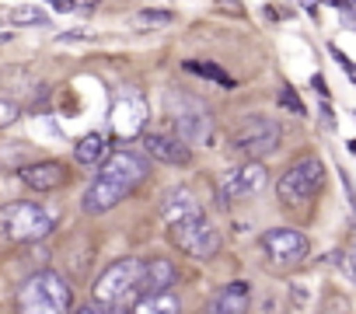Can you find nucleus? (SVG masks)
Returning a JSON list of instances; mask_svg holds the SVG:
<instances>
[{
  "label": "nucleus",
  "mask_w": 356,
  "mask_h": 314,
  "mask_svg": "<svg viewBox=\"0 0 356 314\" xmlns=\"http://www.w3.org/2000/svg\"><path fill=\"white\" fill-rule=\"evenodd\" d=\"M147 175H150V157L143 150H115V154H108L102 161L98 179L88 185V192L81 199L84 213L98 217V213L115 210L136 185L147 182Z\"/></svg>",
  "instance_id": "nucleus-1"
},
{
  "label": "nucleus",
  "mask_w": 356,
  "mask_h": 314,
  "mask_svg": "<svg viewBox=\"0 0 356 314\" xmlns=\"http://www.w3.org/2000/svg\"><path fill=\"white\" fill-rule=\"evenodd\" d=\"M15 314H74V290L60 272L39 269L18 286Z\"/></svg>",
  "instance_id": "nucleus-2"
},
{
  "label": "nucleus",
  "mask_w": 356,
  "mask_h": 314,
  "mask_svg": "<svg viewBox=\"0 0 356 314\" xmlns=\"http://www.w3.org/2000/svg\"><path fill=\"white\" fill-rule=\"evenodd\" d=\"M231 150L241 157V161H262V157L276 154L280 143H283V126L280 119H269V115H241L234 126H231Z\"/></svg>",
  "instance_id": "nucleus-3"
},
{
  "label": "nucleus",
  "mask_w": 356,
  "mask_h": 314,
  "mask_svg": "<svg viewBox=\"0 0 356 314\" xmlns=\"http://www.w3.org/2000/svg\"><path fill=\"white\" fill-rule=\"evenodd\" d=\"M143 265H147V258H119V262H112L91 286L95 304H105V307L136 304L143 297Z\"/></svg>",
  "instance_id": "nucleus-4"
},
{
  "label": "nucleus",
  "mask_w": 356,
  "mask_h": 314,
  "mask_svg": "<svg viewBox=\"0 0 356 314\" xmlns=\"http://www.w3.org/2000/svg\"><path fill=\"white\" fill-rule=\"evenodd\" d=\"M0 231L15 245H35L56 231V213L46 210L42 203L15 199L8 206H0Z\"/></svg>",
  "instance_id": "nucleus-5"
},
{
  "label": "nucleus",
  "mask_w": 356,
  "mask_h": 314,
  "mask_svg": "<svg viewBox=\"0 0 356 314\" xmlns=\"http://www.w3.org/2000/svg\"><path fill=\"white\" fill-rule=\"evenodd\" d=\"M321 189H325V161H321V157H314V154L293 161V165L280 175V182H276V196H280V203L290 206V210L314 203Z\"/></svg>",
  "instance_id": "nucleus-6"
},
{
  "label": "nucleus",
  "mask_w": 356,
  "mask_h": 314,
  "mask_svg": "<svg viewBox=\"0 0 356 314\" xmlns=\"http://www.w3.org/2000/svg\"><path fill=\"white\" fill-rule=\"evenodd\" d=\"M171 245L189 258H213L220 251V231L213 227V220L207 213H200L186 224L171 227Z\"/></svg>",
  "instance_id": "nucleus-7"
},
{
  "label": "nucleus",
  "mask_w": 356,
  "mask_h": 314,
  "mask_svg": "<svg viewBox=\"0 0 356 314\" xmlns=\"http://www.w3.org/2000/svg\"><path fill=\"white\" fill-rule=\"evenodd\" d=\"M269 185V168L262 161H241L238 168L224 172L220 182H217V199L224 206H234L248 196H259L262 189Z\"/></svg>",
  "instance_id": "nucleus-8"
},
{
  "label": "nucleus",
  "mask_w": 356,
  "mask_h": 314,
  "mask_svg": "<svg viewBox=\"0 0 356 314\" xmlns=\"http://www.w3.org/2000/svg\"><path fill=\"white\" fill-rule=\"evenodd\" d=\"M108 122H112V133H115L119 140L140 136L143 126H147V105H143V98L133 94V91L115 94V101H112V108H108Z\"/></svg>",
  "instance_id": "nucleus-9"
},
{
  "label": "nucleus",
  "mask_w": 356,
  "mask_h": 314,
  "mask_svg": "<svg viewBox=\"0 0 356 314\" xmlns=\"http://www.w3.org/2000/svg\"><path fill=\"white\" fill-rule=\"evenodd\" d=\"M171 122H175V136H182L186 143H200L210 133V112L196 98H175Z\"/></svg>",
  "instance_id": "nucleus-10"
},
{
  "label": "nucleus",
  "mask_w": 356,
  "mask_h": 314,
  "mask_svg": "<svg viewBox=\"0 0 356 314\" xmlns=\"http://www.w3.org/2000/svg\"><path fill=\"white\" fill-rule=\"evenodd\" d=\"M262 251L276 265H293L307 255V238L293 227H273V231L262 234Z\"/></svg>",
  "instance_id": "nucleus-11"
},
{
  "label": "nucleus",
  "mask_w": 356,
  "mask_h": 314,
  "mask_svg": "<svg viewBox=\"0 0 356 314\" xmlns=\"http://www.w3.org/2000/svg\"><path fill=\"white\" fill-rule=\"evenodd\" d=\"M143 154L150 157V161H161V165H189L193 161V147L175 136V133H143Z\"/></svg>",
  "instance_id": "nucleus-12"
},
{
  "label": "nucleus",
  "mask_w": 356,
  "mask_h": 314,
  "mask_svg": "<svg viewBox=\"0 0 356 314\" xmlns=\"http://www.w3.org/2000/svg\"><path fill=\"white\" fill-rule=\"evenodd\" d=\"M200 213H207V210L200 206V199H196V192H193L189 185H171V189L161 196V217H164L168 227L186 224V220H193V217H200Z\"/></svg>",
  "instance_id": "nucleus-13"
},
{
  "label": "nucleus",
  "mask_w": 356,
  "mask_h": 314,
  "mask_svg": "<svg viewBox=\"0 0 356 314\" xmlns=\"http://www.w3.org/2000/svg\"><path fill=\"white\" fill-rule=\"evenodd\" d=\"M18 179L32 189V192H53L60 185H67L70 172L63 161H32V165H22Z\"/></svg>",
  "instance_id": "nucleus-14"
},
{
  "label": "nucleus",
  "mask_w": 356,
  "mask_h": 314,
  "mask_svg": "<svg viewBox=\"0 0 356 314\" xmlns=\"http://www.w3.org/2000/svg\"><path fill=\"white\" fill-rule=\"evenodd\" d=\"M252 307V283L248 279H234L227 286H220L210 300V314H248Z\"/></svg>",
  "instance_id": "nucleus-15"
},
{
  "label": "nucleus",
  "mask_w": 356,
  "mask_h": 314,
  "mask_svg": "<svg viewBox=\"0 0 356 314\" xmlns=\"http://www.w3.org/2000/svg\"><path fill=\"white\" fill-rule=\"evenodd\" d=\"M178 279V269L171 258H147L143 265V293H168Z\"/></svg>",
  "instance_id": "nucleus-16"
},
{
  "label": "nucleus",
  "mask_w": 356,
  "mask_h": 314,
  "mask_svg": "<svg viewBox=\"0 0 356 314\" xmlns=\"http://www.w3.org/2000/svg\"><path fill=\"white\" fill-rule=\"evenodd\" d=\"M105 157H108V140H105L102 133H88V136H81L77 147H74V161L84 165V168L105 161Z\"/></svg>",
  "instance_id": "nucleus-17"
},
{
  "label": "nucleus",
  "mask_w": 356,
  "mask_h": 314,
  "mask_svg": "<svg viewBox=\"0 0 356 314\" xmlns=\"http://www.w3.org/2000/svg\"><path fill=\"white\" fill-rule=\"evenodd\" d=\"M129 314H182V304L178 297L168 290V293H143Z\"/></svg>",
  "instance_id": "nucleus-18"
},
{
  "label": "nucleus",
  "mask_w": 356,
  "mask_h": 314,
  "mask_svg": "<svg viewBox=\"0 0 356 314\" xmlns=\"http://www.w3.org/2000/svg\"><path fill=\"white\" fill-rule=\"evenodd\" d=\"M186 70L196 74V77H207V81H213V84L234 88V77H227V70L217 67V63H210V60H186Z\"/></svg>",
  "instance_id": "nucleus-19"
},
{
  "label": "nucleus",
  "mask_w": 356,
  "mask_h": 314,
  "mask_svg": "<svg viewBox=\"0 0 356 314\" xmlns=\"http://www.w3.org/2000/svg\"><path fill=\"white\" fill-rule=\"evenodd\" d=\"M171 22H175L171 11H140V15L133 18L136 28H164V25H171Z\"/></svg>",
  "instance_id": "nucleus-20"
},
{
  "label": "nucleus",
  "mask_w": 356,
  "mask_h": 314,
  "mask_svg": "<svg viewBox=\"0 0 356 314\" xmlns=\"http://www.w3.org/2000/svg\"><path fill=\"white\" fill-rule=\"evenodd\" d=\"M11 25H46V11H39V8H15L11 11Z\"/></svg>",
  "instance_id": "nucleus-21"
},
{
  "label": "nucleus",
  "mask_w": 356,
  "mask_h": 314,
  "mask_svg": "<svg viewBox=\"0 0 356 314\" xmlns=\"http://www.w3.org/2000/svg\"><path fill=\"white\" fill-rule=\"evenodd\" d=\"M280 108H286V112H293V115H304V101L293 94V88H280Z\"/></svg>",
  "instance_id": "nucleus-22"
},
{
  "label": "nucleus",
  "mask_w": 356,
  "mask_h": 314,
  "mask_svg": "<svg viewBox=\"0 0 356 314\" xmlns=\"http://www.w3.org/2000/svg\"><path fill=\"white\" fill-rule=\"evenodd\" d=\"M22 119V105L11 101V98H0V126H11Z\"/></svg>",
  "instance_id": "nucleus-23"
},
{
  "label": "nucleus",
  "mask_w": 356,
  "mask_h": 314,
  "mask_svg": "<svg viewBox=\"0 0 356 314\" xmlns=\"http://www.w3.org/2000/svg\"><path fill=\"white\" fill-rule=\"evenodd\" d=\"M332 56H335V60H339V67H342V70H346V74H349V77L356 81V63H353V60H349V56H346L342 49H335V46H332Z\"/></svg>",
  "instance_id": "nucleus-24"
},
{
  "label": "nucleus",
  "mask_w": 356,
  "mask_h": 314,
  "mask_svg": "<svg viewBox=\"0 0 356 314\" xmlns=\"http://www.w3.org/2000/svg\"><path fill=\"white\" fill-rule=\"evenodd\" d=\"M77 314H129L122 307H105V304H91V307H81Z\"/></svg>",
  "instance_id": "nucleus-25"
},
{
  "label": "nucleus",
  "mask_w": 356,
  "mask_h": 314,
  "mask_svg": "<svg viewBox=\"0 0 356 314\" xmlns=\"http://www.w3.org/2000/svg\"><path fill=\"white\" fill-rule=\"evenodd\" d=\"M49 4H53L56 11H63V15H70V11H77V4H74V0H49Z\"/></svg>",
  "instance_id": "nucleus-26"
},
{
  "label": "nucleus",
  "mask_w": 356,
  "mask_h": 314,
  "mask_svg": "<svg viewBox=\"0 0 356 314\" xmlns=\"http://www.w3.org/2000/svg\"><path fill=\"white\" fill-rule=\"evenodd\" d=\"M346 269H349V276L356 279V245H353V251H349V258H346Z\"/></svg>",
  "instance_id": "nucleus-27"
},
{
  "label": "nucleus",
  "mask_w": 356,
  "mask_h": 314,
  "mask_svg": "<svg viewBox=\"0 0 356 314\" xmlns=\"http://www.w3.org/2000/svg\"><path fill=\"white\" fill-rule=\"evenodd\" d=\"M349 150H353V154H356V140H349Z\"/></svg>",
  "instance_id": "nucleus-28"
}]
</instances>
